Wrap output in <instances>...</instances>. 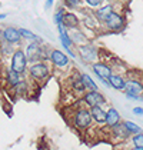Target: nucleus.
I'll use <instances>...</instances> for the list:
<instances>
[{
    "label": "nucleus",
    "mask_w": 143,
    "mask_h": 150,
    "mask_svg": "<svg viewBox=\"0 0 143 150\" xmlns=\"http://www.w3.org/2000/svg\"><path fill=\"white\" fill-rule=\"evenodd\" d=\"M92 115H90V110H87V109H79L74 116H73V123H74V126L77 127V129H80V130H83V129H87V127L92 125Z\"/></svg>",
    "instance_id": "obj_1"
},
{
    "label": "nucleus",
    "mask_w": 143,
    "mask_h": 150,
    "mask_svg": "<svg viewBox=\"0 0 143 150\" xmlns=\"http://www.w3.org/2000/svg\"><path fill=\"white\" fill-rule=\"evenodd\" d=\"M125 93L132 100H142V97H140L143 93L142 83L137 80H127L125 83Z\"/></svg>",
    "instance_id": "obj_2"
},
{
    "label": "nucleus",
    "mask_w": 143,
    "mask_h": 150,
    "mask_svg": "<svg viewBox=\"0 0 143 150\" xmlns=\"http://www.w3.org/2000/svg\"><path fill=\"white\" fill-rule=\"evenodd\" d=\"M26 64H27V57H26V53H23L22 50H17L12 59V70L17 71L19 74L23 73L26 70Z\"/></svg>",
    "instance_id": "obj_3"
},
{
    "label": "nucleus",
    "mask_w": 143,
    "mask_h": 150,
    "mask_svg": "<svg viewBox=\"0 0 143 150\" xmlns=\"http://www.w3.org/2000/svg\"><path fill=\"white\" fill-rule=\"evenodd\" d=\"M49 74V67L45 63H33V66H30V76L36 80H43L46 79Z\"/></svg>",
    "instance_id": "obj_4"
},
{
    "label": "nucleus",
    "mask_w": 143,
    "mask_h": 150,
    "mask_svg": "<svg viewBox=\"0 0 143 150\" xmlns=\"http://www.w3.org/2000/svg\"><path fill=\"white\" fill-rule=\"evenodd\" d=\"M83 102L89 107H95V106H102V104L106 102V99H105L103 94H100L99 92H87L84 94Z\"/></svg>",
    "instance_id": "obj_5"
},
{
    "label": "nucleus",
    "mask_w": 143,
    "mask_h": 150,
    "mask_svg": "<svg viewBox=\"0 0 143 150\" xmlns=\"http://www.w3.org/2000/svg\"><path fill=\"white\" fill-rule=\"evenodd\" d=\"M106 110L102 107V106H95V107H90V115H92V119L95 120L96 123L99 125H103L106 123Z\"/></svg>",
    "instance_id": "obj_6"
},
{
    "label": "nucleus",
    "mask_w": 143,
    "mask_h": 150,
    "mask_svg": "<svg viewBox=\"0 0 143 150\" xmlns=\"http://www.w3.org/2000/svg\"><path fill=\"white\" fill-rule=\"evenodd\" d=\"M50 59H52L53 64L57 66V67H64V66L69 63L67 56H66L63 52H60V50H53L52 54H50Z\"/></svg>",
    "instance_id": "obj_7"
},
{
    "label": "nucleus",
    "mask_w": 143,
    "mask_h": 150,
    "mask_svg": "<svg viewBox=\"0 0 143 150\" xmlns=\"http://www.w3.org/2000/svg\"><path fill=\"white\" fill-rule=\"evenodd\" d=\"M123 17L118 14V13H112L109 17L106 19V24L109 29H112V30H119L120 27L123 26Z\"/></svg>",
    "instance_id": "obj_8"
},
{
    "label": "nucleus",
    "mask_w": 143,
    "mask_h": 150,
    "mask_svg": "<svg viewBox=\"0 0 143 150\" xmlns=\"http://www.w3.org/2000/svg\"><path fill=\"white\" fill-rule=\"evenodd\" d=\"M93 71L99 76V79H105V80H107L112 76L110 67L106 66V64H103V63H95L93 64Z\"/></svg>",
    "instance_id": "obj_9"
},
{
    "label": "nucleus",
    "mask_w": 143,
    "mask_h": 150,
    "mask_svg": "<svg viewBox=\"0 0 143 150\" xmlns=\"http://www.w3.org/2000/svg\"><path fill=\"white\" fill-rule=\"evenodd\" d=\"M40 56H42L40 46H39L37 43H32V45H29L27 52H26V57H27V60L35 63L36 60H39V59H40Z\"/></svg>",
    "instance_id": "obj_10"
},
{
    "label": "nucleus",
    "mask_w": 143,
    "mask_h": 150,
    "mask_svg": "<svg viewBox=\"0 0 143 150\" xmlns=\"http://www.w3.org/2000/svg\"><path fill=\"white\" fill-rule=\"evenodd\" d=\"M3 37L9 43H19L20 42V32L17 29H14V27H7L3 32Z\"/></svg>",
    "instance_id": "obj_11"
},
{
    "label": "nucleus",
    "mask_w": 143,
    "mask_h": 150,
    "mask_svg": "<svg viewBox=\"0 0 143 150\" xmlns=\"http://www.w3.org/2000/svg\"><path fill=\"white\" fill-rule=\"evenodd\" d=\"M106 125L109 127H115L118 126V125H120V115L119 112L116 110V109H109L106 113Z\"/></svg>",
    "instance_id": "obj_12"
},
{
    "label": "nucleus",
    "mask_w": 143,
    "mask_h": 150,
    "mask_svg": "<svg viewBox=\"0 0 143 150\" xmlns=\"http://www.w3.org/2000/svg\"><path fill=\"white\" fill-rule=\"evenodd\" d=\"M107 81H109V86H112L113 89H116V90H125V83L126 81L119 74H112L107 79Z\"/></svg>",
    "instance_id": "obj_13"
},
{
    "label": "nucleus",
    "mask_w": 143,
    "mask_h": 150,
    "mask_svg": "<svg viewBox=\"0 0 143 150\" xmlns=\"http://www.w3.org/2000/svg\"><path fill=\"white\" fill-rule=\"evenodd\" d=\"M80 80H82L86 90H89V92H97L99 87H97V84L93 81V79L89 74H80Z\"/></svg>",
    "instance_id": "obj_14"
},
{
    "label": "nucleus",
    "mask_w": 143,
    "mask_h": 150,
    "mask_svg": "<svg viewBox=\"0 0 143 150\" xmlns=\"http://www.w3.org/2000/svg\"><path fill=\"white\" fill-rule=\"evenodd\" d=\"M62 24H63L64 27L72 29V27H76V26L79 24V20H77V17H76L73 13H66V14L63 16V22H62Z\"/></svg>",
    "instance_id": "obj_15"
},
{
    "label": "nucleus",
    "mask_w": 143,
    "mask_h": 150,
    "mask_svg": "<svg viewBox=\"0 0 143 150\" xmlns=\"http://www.w3.org/2000/svg\"><path fill=\"white\" fill-rule=\"evenodd\" d=\"M7 81H9V84L10 86H17L19 83H20V74L17 73V71H14V70H9L7 71Z\"/></svg>",
    "instance_id": "obj_16"
},
{
    "label": "nucleus",
    "mask_w": 143,
    "mask_h": 150,
    "mask_svg": "<svg viewBox=\"0 0 143 150\" xmlns=\"http://www.w3.org/2000/svg\"><path fill=\"white\" fill-rule=\"evenodd\" d=\"M59 32H60V39H62L63 46H64V49L69 50V47L72 46V40L69 39V36H67L66 30H64V27H63V24H59Z\"/></svg>",
    "instance_id": "obj_17"
},
{
    "label": "nucleus",
    "mask_w": 143,
    "mask_h": 150,
    "mask_svg": "<svg viewBox=\"0 0 143 150\" xmlns=\"http://www.w3.org/2000/svg\"><path fill=\"white\" fill-rule=\"evenodd\" d=\"M112 13H113L112 12V6H110V4H107V6H103L102 9H99L96 14H97L99 20H105V22H106V19L112 14Z\"/></svg>",
    "instance_id": "obj_18"
},
{
    "label": "nucleus",
    "mask_w": 143,
    "mask_h": 150,
    "mask_svg": "<svg viewBox=\"0 0 143 150\" xmlns=\"http://www.w3.org/2000/svg\"><path fill=\"white\" fill-rule=\"evenodd\" d=\"M123 125H125V127L127 129V132H129L130 134H140V133H142V129H140V126H137L136 123H133V122H130V120L125 122Z\"/></svg>",
    "instance_id": "obj_19"
},
{
    "label": "nucleus",
    "mask_w": 143,
    "mask_h": 150,
    "mask_svg": "<svg viewBox=\"0 0 143 150\" xmlns=\"http://www.w3.org/2000/svg\"><path fill=\"white\" fill-rule=\"evenodd\" d=\"M80 52H82V56H83L86 60H89V62H92L93 59L96 57L95 54V49L92 46H87V47H82L80 49Z\"/></svg>",
    "instance_id": "obj_20"
},
{
    "label": "nucleus",
    "mask_w": 143,
    "mask_h": 150,
    "mask_svg": "<svg viewBox=\"0 0 143 150\" xmlns=\"http://www.w3.org/2000/svg\"><path fill=\"white\" fill-rule=\"evenodd\" d=\"M113 132H115V134H119V136H122V137H127V136L130 134V133L127 132V129L125 127L123 123H120V125L113 127Z\"/></svg>",
    "instance_id": "obj_21"
},
{
    "label": "nucleus",
    "mask_w": 143,
    "mask_h": 150,
    "mask_svg": "<svg viewBox=\"0 0 143 150\" xmlns=\"http://www.w3.org/2000/svg\"><path fill=\"white\" fill-rule=\"evenodd\" d=\"M132 142H133V146H135L136 149H143V133L135 134L133 139H132Z\"/></svg>",
    "instance_id": "obj_22"
},
{
    "label": "nucleus",
    "mask_w": 143,
    "mask_h": 150,
    "mask_svg": "<svg viewBox=\"0 0 143 150\" xmlns=\"http://www.w3.org/2000/svg\"><path fill=\"white\" fill-rule=\"evenodd\" d=\"M19 32H20V36H23V37H26V39H32V40H36V39H37L35 33L29 32L27 29H20Z\"/></svg>",
    "instance_id": "obj_23"
},
{
    "label": "nucleus",
    "mask_w": 143,
    "mask_h": 150,
    "mask_svg": "<svg viewBox=\"0 0 143 150\" xmlns=\"http://www.w3.org/2000/svg\"><path fill=\"white\" fill-rule=\"evenodd\" d=\"M73 89H74V90H77V92H84V90H86V89H84V86H83V83H82V80H80V77L73 83Z\"/></svg>",
    "instance_id": "obj_24"
},
{
    "label": "nucleus",
    "mask_w": 143,
    "mask_h": 150,
    "mask_svg": "<svg viewBox=\"0 0 143 150\" xmlns=\"http://www.w3.org/2000/svg\"><path fill=\"white\" fill-rule=\"evenodd\" d=\"M63 16H64V13H63V9H60L59 12L56 13V16H55V23L57 24H62V22H63Z\"/></svg>",
    "instance_id": "obj_25"
},
{
    "label": "nucleus",
    "mask_w": 143,
    "mask_h": 150,
    "mask_svg": "<svg viewBox=\"0 0 143 150\" xmlns=\"http://www.w3.org/2000/svg\"><path fill=\"white\" fill-rule=\"evenodd\" d=\"M64 1H66V4H67L69 7H76L77 4H80L82 0H64Z\"/></svg>",
    "instance_id": "obj_26"
},
{
    "label": "nucleus",
    "mask_w": 143,
    "mask_h": 150,
    "mask_svg": "<svg viewBox=\"0 0 143 150\" xmlns=\"http://www.w3.org/2000/svg\"><path fill=\"white\" fill-rule=\"evenodd\" d=\"M86 1H87L90 6H93V7H95V6H99V4H100L103 0H86Z\"/></svg>",
    "instance_id": "obj_27"
},
{
    "label": "nucleus",
    "mask_w": 143,
    "mask_h": 150,
    "mask_svg": "<svg viewBox=\"0 0 143 150\" xmlns=\"http://www.w3.org/2000/svg\"><path fill=\"white\" fill-rule=\"evenodd\" d=\"M133 113L136 116H143V107H135L133 109Z\"/></svg>",
    "instance_id": "obj_28"
},
{
    "label": "nucleus",
    "mask_w": 143,
    "mask_h": 150,
    "mask_svg": "<svg viewBox=\"0 0 143 150\" xmlns=\"http://www.w3.org/2000/svg\"><path fill=\"white\" fill-rule=\"evenodd\" d=\"M53 1H55V0H47V1H46V7H50V6L53 4Z\"/></svg>",
    "instance_id": "obj_29"
},
{
    "label": "nucleus",
    "mask_w": 143,
    "mask_h": 150,
    "mask_svg": "<svg viewBox=\"0 0 143 150\" xmlns=\"http://www.w3.org/2000/svg\"><path fill=\"white\" fill-rule=\"evenodd\" d=\"M0 19H6V14L3 13V14H0Z\"/></svg>",
    "instance_id": "obj_30"
},
{
    "label": "nucleus",
    "mask_w": 143,
    "mask_h": 150,
    "mask_svg": "<svg viewBox=\"0 0 143 150\" xmlns=\"http://www.w3.org/2000/svg\"><path fill=\"white\" fill-rule=\"evenodd\" d=\"M132 150H143V149H136V147H133V149Z\"/></svg>",
    "instance_id": "obj_31"
}]
</instances>
